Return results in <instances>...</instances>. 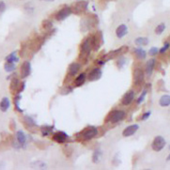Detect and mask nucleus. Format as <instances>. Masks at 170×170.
<instances>
[{"label":"nucleus","mask_w":170,"mask_h":170,"mask_svg":"<svg viewBox=\"0 0 170 170\" xmlns=\"http://www.w3.org/2000/svg\"><path fill=\"white\" fill-rule=\"evenodd\" d=\"M62 89L63 90H65V91H62V92H60L62 95H67V94H69V93H70L71 91H72V88L70 87H62Z\"/></svg>","instance_id":"nucleus-42"},{"label":"nucleus","mask_w":170,"mask_h":170,"mask_svg":"<svg viewBox=\"0 0 170 170\" xmlns=\"http://www.w3.org/2000/svg\"><path fill=\"white\" fill-rule=\"evenodd\" d=\"M159 105L162 107H167L170 105V95L169 94H164L161 96L159 99Z\"/></svg>","instance_id":"nucleus-26"},{"label":"nucleus","mask_w":170,"mask_h":170,"mask_svg":"<svg viewBox=\"0 0 170 170\" xmlns=\"http://www.w3.org/2000/svg\"><path fill=\"white\" fill-rule=\"evenodd\" d=\"M139 129V125L138 124H132L130 126H127L123 132H122V135L124 137H130L132 135H134Z\"/></svg>","instance_id":"nucleus-19"},{"label":"nucleus","mask_w":170,"mask_h":170,"mask_svg":"<svg viewBox=\"0 0 170 170\" xmlns=\"http://www.w3.org/2000/svg\"><path fill=\"white\" fill-rule=\"evenodd\" d=\"M150 42V40L148 37H138L134 40V43L138 46H146Z\"/></svg>","instance_id":"nucleus-28"},{"label":"nucleus","mask_w":170,"mask_h":170,"mask_svg":"<svg viewBox=\"0 0 170 170\" xmlns=\"http://www.w3.org/2000/svg\"><path fill=\"white\" fill-rule=\"evenodd\" d=\"M41 28L47 32L53 29V23L50 20H43L41 23Z\"/></svg>","instance_id":"nucleus-30"},{"label":"nucleus","mask_w":170,"mask_h":170,"mask_svg":"<svg viewBox=\"0 0 170 170\" xmlns=\"http://www.w3.org/2000/svg\"><path fill=\"white\" fill-rule=\"evenodd\" d=\"M156 66V59L155 58H151L149 59L145 64V74L148 77H151L152 75V72L154 70V68Z\"/></svg>","instance_id":"nucleus-17"},{"label":"nucleus","mask_w":170,"mask_h":170,"mask_svg":"<svg viewBox=\"0 0 170 170\" xmlns=\"http://www.w3.org/2000/svg\"><path fill=\"white\" fill-rule=\"evenodd\" d=\"M128 32H129L128 27L125 23H121V25H119L116 29V36L118 39H122L128 34Z\"/></svg>","instance_id":"nucleus-20"},{"label":"nucleus","mask_w":170,"mask_h":170,"mask_svg":"<svg viewBox=\"0 0 170 170\" xmlns=\"http://www.w3.org/2000/svg\"><path fill=\"white\" fill-rule=\"evenodd\" d=\"M23 122L25 123L26 127L30 129V128H36L38 125L36 123V121L29 116H25L23 117Z\"/></svg>","instance_id":"nucleus-23"},{"label":"nucleus","mask_w":170,"mask_h":170,"mask_svg":"<svg viewBox=\"0 0 170 170\" xmlns=\"http://www.w3.org/2000/svg\"><path fill=\"white\" fill-rule=\"evenodd\" d=\"M126 111L123 109H114L105 117V122H109L111 124H117L122 121L126 117Z\"/></svg>","instance_id":"nucleus-2"},{"label":"nucleus","mask_w":170,"mask_h":170,"mask_svg":"<svg viewBox=\"0 0 170 170\" xmlns=\"http://www.w3.org/2000/svg\"><path fill=\"white\" fill-rule=\"evenodd\" d=\"M63 152H64V154H65L67 157H70L71 154H72V152H74V149H72L71 146L66 145L65 147L63 148Z\"/></svg>","instance_id":"nucleus-36"},{"label":"nucleus","mask_w":170,"mask_h":170,"mask_svg":"<svg viewBox=\"0 0 170 170\" xmlns=\"http://www.w3.org/2000/svg\"><path fill=\"white\" fill-rule=\"evenodd\" d=\"M92 43H91V37L86 38L82 43L80 44V52H79V61L80 63H87L88 60V57L90 56V53L92 51Z\"/></svg>","instance_id":"nucleus-1"},{"label":"nucleus","mask_w":170,"mask_h":170,"mask_svg":"<svg viewBox=\"0 0 170 170\" xmlns=\"http://www.w3.org/2000/svg\"><path fill=\"white\" fill-rule=\"evenodd\" d=\"M21 81L17 78V77H14L11 80V85H10V90L11 93L13 94H18V91H19V88H20V86H21Z\"/></svg>","instance_id":"nucleus-21"},{"label":"nucleus","mask_w":170,"mask_h":170,"mask_svg":"<svg viewBox=\"0 0 170 170\" xmlns=\"http://www.w3.org/2000/svg\"><path fill=\"white\" fill-rule=\"evenodd\" d=\"M134 97H135V92H134L133 89L128 90V91L123 95L122 98H121L120 104H121V105H124V106L130 105V104L134 102Z\"/></svg>","instance_id":"nucleus-11"},{"label":"nucleus","mask_w":170,"mask_h":170,"mask_svg":"<svg viewBox=\"0 0 170 170\" xmlns=\"http://www.w3.org/2000/svg\"><path fill=\"white\" fill-rule=\"evenodd\" d=\"M169 151H170V145H169Z\"/></svg>","instance_id":"nucleus-46"},{"label":"nucleus","mask_w":170,"mask_h":170,"mask_svg":"<svg viewBox=\"0 0 170 170\" xmlns=\"http://www.w3.org/2000/svg\"><path fill=\"white\" fill-rule=\"evenodd\" d=\"M82 68V65L80 62H72L69 65L68 68V74L67 76L68 77H74L75 75H77V74H79V71Z\"/></svg>","instance_id":"nucleus-13"},{"label":"nucleus","mask_w":170,"mask_h":170,"mask_svg":"<svg viewBox=\"0 0 170 170\" xmlns=\"http://www.w3.org/2000/svg\"><path fill=\"white\" fill-rule=\"evenodd\" d=\"M147 94H148V88H145V89L142 91V93L140 94V96L137 98L136 104H141L145 101V98H146V96H147Z\"/></svg>","instance_id":"nucleus-35"},{"label":"nucleus","mask_w":170,"mask_h":170,"mask_svg":"<svg viewBox=\"0 0 170 170\" xmlns=\"http://www.w3.org/2000/svg\"><path fill=\"white\" fill-rule=\"evenodd\" d=\"M126 62H127V59L125 57H123L117 58V68L118 69H121V68H122L126 64Z\"/></svg>","instance_id":"nucleus-37"},{"label":"nucleus","mask_w":170,"mask_h":170,"mask_svg":"<svg viewBox=\"0 0 170 170\" xmlns=\"http://www.w3.org/2000/svg\"><path fill=\"white\" fill-rule=\"evenodd\" d=\"M133 53L134 55V57L137 58V59H140V60H143L147 57V52H146L145 49H143L142 47H135L133 49Z\"/></svg>","instance_id":"nucleus-22"},{"label":"nucleus","mask_w":170,"mask_h":170,"mask_svg":"<svg viewBox=\"0 0 170 170\" xmlns=\"http://www.w3.org/2000/svg\"><path fill=\"white\" fill-rule=\"evenodd\" d=\"M10 128L11 131H14L15 130V121L14 120H11V123H10Z\"/></svg>","instance_id":"nucleus-43"},{"label":"nucleus","mask_w":170,"mask_h":170,"mask_svg":"<svg viewBox=\"0 0 170 170\" xmlns=\"http://www.w3.org/2000/svg\"><path fill=\"white\" fill-rule=\"evenodd\" d=\"M44 41H45V38L44 37L38 36V37L34 38L31 40L30 44H29L30 49L33 50V52H38L40 49V48H41V46L43 45Z\"/></svg>","instance_id":"nucleus-12"},{"label":"nucleus","mask_w":170,"mask_h":170,"mask_svg":"<svg viewBox=\"0 0 170 170\" xmlns=\"http://www.w3.org/2000/svg\"><path fill=\"white\" fill-rule=\"evenodd\" d=\"M126 51H128V47H127V46H122V47L118 48V49H117V50L111 51L110 53H108L107 55H105V56L103 57L102 58L104 59V60L106 61V60H109V59H112V58H115V57H118L119 55H121V54L124 53V52H126Z\"/></svg>","instance_id":"nucleus-14"},{"label":"nucleus","mask_w":170,"mask_h":170,"mask_svg":"<svg viewBox=\"0 0 170 170\" xmlns=\"http://www.w3.org/2000/svg\"><path fill=\"white\" fill-rule=\"evenodd\" d=\"M87 80V74L86 72H81V74H79L76 78L74 79V86L75 87H82L85 82Z\"/></svg>","instance_id":"nucleus-25"},{"label":"nucleus","mask_w":170,"mask_h":170,"mask_svg":"<svg viewBox=\"0 0 170 170\" xmlns=\"http://www.w3.org/2000/svg\"><path fill=\"white\" fill-rule=\"evenodd\" d=\"M158 54H159V48H157V47H155V46L151 47V49L149 50V55H150L151 57H154L157 56Z\"/></svg>","instance_id":"nucleus-38"},{"label":"nucleus","mask_w":170,"mask_h":170,"mask_svg":"<svg viewBox=\"0 0 170 170\" xmlns=\"http://www.w3.org/2000/svg\"><path fill=\"white\" fill-rule=\"evenodd\" d=\"M99 134V130L94 126H88L83 129L78 134H76L77 140L80 141H89L93 138H95Z\"/></svg>","instance_id":"nucleus-3"},{"label":"nucleus","mask_w":170,"mask_h":170,"mask_svg":"<svg viewBox=\"0 0 170 170\" xmlns=\"http://www.w3.org/2000/svg\"><path fill=\"white\" fill-rule=\"evenodd\" d=\"M166 161H170V153H169V155L167 156V158H166Z\"/></svg>","instance_id":"nucleus-44"},{"label":"nucleus","mask_w":170,"mask_h":170,"mask_svg":"<svg viewBox=\"0 0 170 170\" xmlns=\"http://www.w3.org/2000/svg\"><path fill=\"white\" fill-rule=\"evenodd\" d=\"M69 139V135L65 133V132H62V131H57L56 133L53 134V136H52V140L57 142V143H65L67 140Z\"/></svg>","instance_id":"nucleus-18"},{"label":"nucleus","mask_w":170,"mask_h":170,"mask_svg":"<svg viewBox=\"0 0 170 170\" xmlns=\"http://www.w3.org/2000/svg\"><path fill=\"white\" fill-rule=\"evenodd\" d=\"M165 145H166L165 139L162 135H157V136L154 137V139L151 143V149L154 151L159 152V151H162L164 149Z\"/></svg>","instance_id":"nucleus-8"},{"label":"nucleus","mask_w":170,"mask_h":170,"mask_svg":"<svg viewBox=\"0 0 170 170\" xmlns=\"http://www.w3.org/2000/svg\"><path fill=\"white\" fill-rule=\"evenodd\" d=\"M165 28H166L165 23H160L159 25L155 28L154 32H155L156 35H161V34H163V33L164 32Z\"/></svg>","instance_id":"nucleus-33"},{"label":"nucleus","mask_w":170,"mask_h":170,"mask_svg":"<svg viewBox=\"0 0 170 170\" xmlns=\"http://www.w3.org/2000/svg\"><path fill=\"white\" fill-rule=\"evenodd\" d=\"M15 139L16 141L21 145L22 149H26L28 146V136L23 131L19 130L15 134Z\"/></svg>","instance_id":"nucleus-16"},{"label":"nucleus","mask_w":170,"mask_h":170,"mask_svg":"<svg viewBox=\"0 0 170 170\" xmlns=\"http://www.w3.org/2000/svg\"><path fill=\"white\" fill-rule=\"evenodd\" d=\"M145 71L142 68L140 67H136L134 70V74H133V78H134V86L139 87H141L144 82H145Z\"/></svg>","instance_id":"nucleus-5"},{"label":"nucleus","mask_w":170,"mask_h":170,"mask_svg":"<svg viewBox=\"0 0 170 170\" xmlns=\"http://www.w3.org/2000/svg\"><path fill=\"white\" fill-rule=\"evenodd\" d=\"M16 51L11 53L10 55H8L6 57V62H10V63H17L19 62V57L16 56Z\"/></svg>","instance_id":"nucleus-31"},{"label":"nucleus","mask_w":170,"mask_h":170,"mask_svg":"<svg viewBox=\"0 0 170 170\" xmlns=\"http://www.w3.org/2000/svg\"><path fill=\"white\" fill-rule=\"evenodd\" d=\"M44 1H54V0H44Z\"/></svg>","instance_id":"nucleus-45"},{"label":"nucleus","mask_w":170,"mask_h":170,"mask_svg":"<svg viewBox=\"0 0 170 170\" xmlns=\"http://www.w3.org/2000/svg\"><path fill=\"white\" fill-rule=\"evenodd\" d=\"M87 5H88L87 1H86V0H80V1L74 3V5L71 6L72 13L78 14V15L84 14L87 10Z\"/></svg>","instance_id":"nucleus-7"},{"label":"nucleus","mask_w":170,"mask_h":170,"mask_svg":"<svg viewBox=\"0 0 170 170\" xmlns=\"http://www.w3.org/2000/svg\"><path fill=\"white\" fill-rule=\"evenodd\" d=\"M103 75V71L100 68H93L90 70V71L87 74V80L90 82H95L97 80H99Z\"/></svg>","instance_id":"nucleus-15"},{"label":"nucleus","mask_w":170,"mask_h":170,"mask_svg":"<svg viewBox=\"0 0 170 170\" xmlns=\"http://www.w3.org/2000/svg\"><path fill=\"white\" fill-rule=\"evenodd\" d=\"M151 111H146V112H144L143 114H142V116H141V117H140V119L141 120H147L148 118H150V117H151Z\"/></svg>","instance_id":"nucleus-40"},{"label":"nucleus","mask_w":170,"mask_h":170,"mask_svg":"<svg viewBox=\"0 0 170 170\" xmlns=\"http://www.w3.org/2000/svg\"><path fill=\"white\" fill-rule=\"evenodd\" d=\"M72 13V10H71V7H68V6H65L63 8H61L59 11H57L55 14V19L58 22L60 21H63L65 20L66 18H68L70 14Z\"/></svg>","instance_id":"nucleus-9"},{"label":"nucleus","mask_w":170,"mask_h":170,"mask_svg":"<svg viewBox=\"0 0 170 170\" xmlns=\"http://www.w3.org/2000/svg\"><path fill=\"white\" fill-rule=\"evenodd\" d=\"M169 48H170V43L168 41H165L164 46L161 48V49H159V54H164L169 49Z\"/></svg>","instance_id":"nucleus-39"},{"label":"nucleus","mask_w":170,"mask_h":170,"mask_svg":"<svg viewBox=\"0 0 170 170\" xmlns=\"http://www.w3.org/2000/svg\"><path fill=\"white\" fill-rule=\"evenodd\" d=\"M82 23H84V27H81L82 28H84L85 30H88L90 28H93L98 26L99 23V19L95 14H87L84 19H82Z\"/></svg>","instance_id":"nucleus-4"},{"label":"nucleus","mask_w":170,"mask_h":170,"mask_svg":"<svg viewBox=\"0 0 170 170\" xmlns=\"http://www.w3.org/2000/svg\"><path fill=\"white\" fill-rule=\"evenodd\" d=\"M91 37V43H92V49L94 51H98L100 49L101 45L104 42L103 40V34L101 31H96L95 33H93L92 35H90Z\"/></svg>","instance_id":"nucleus-6"},{"label":"nucleus","mask_w":170,"mask_h":170,"mask_svg":"<svg viewBox=\"0 0 170 170\" xmlns=\"http://www.w3.org/2000/svg\"><path fill=\"white\" fill-rule=\"evenodd\" d=\"M22 98V96L20 94H16L15 97H14V100H13V103H14V107H15V110L19 113H22L23 110L20 107V100Z\"/></svg>","instance_id":"nucleus-32"},{"label":"nucleus","mask_w":170,"mask_h":170,"mask_svg":"<svg viewBox=\"0 0 170 170\" xmlns=\"http://www.w3.org/2000/svg\"><path fill=\"white\" fill-rule=\"evenodd\" d=\"M11 107V101L8 97H4V98L1 99L0 101V110L2 112H7Z\"/></svg>","instance_id":"nucleus-24"},{"label":"nucleus","mask_w":170,"mask_h":170,"mask_svg":"<svg viewBox=\"0 0 170 170\" xmlns=\"http://www.w3.org/2000/svg\"><path fill=\"white\" fill-rule=\"evenodd\" d=\"M7 9V5L4 1H2V0H0V14H2Z\"/></svg>","instance_id":"nucleus-41"},{"label":"nucleus","mask_w":170,"mask_h":170,"mask_svg":"<svg viewBox=\"0 0 170 170\" xmlns=\"http://www.w3.org/2000/svg\"><path fill=\"white\" fill-rule=\"evenodd\" d=\"M54 131V126H48V125H43L40 127V133L42 136H47L50 134H52Z\"/></svg>","instance_id":"nucleus-29"},{"label":"nucleus","mask_w":170,"mask_h":170,"mask_svg":"<svg viewBox=\"0 0 170 170\" xmlns=\"http://www.w3.org/2000/svg\"><path fill=\"white\" fill-rule=\"evenodd\" d=\"M4 70L7 72H12L16 70V65L15 63H10V62H6L4 64Z\"/></svg>","instance_id":"nucleus-34"},{"label":"nucleus","mask_w":170,"mask_h":170,"mask_svg":"<svg viewBox=\"0 0 170 170\" xmlns=\"http://www.w3.org/2000/svg\"><path fill=\"white\" fill-rule=\"evenodd\" d=\"M102 156H103V152L101 151L100 148L96 149L94 151H93V154H92V161L94 164H98L101 159H102Z\"/></svg>","instance_id":"nucleus-27"},{"label":"nucleus","mask_w":170,"mask_h":170,"mask_svg":"<svg viewBox=\"0 0 170 170\" xmlns=\"http://www.w3.org/2000/svg\"><path fill=\"white\" fill-rule=\"evenodd\" d=\"M31 74V63L28 60H25L22 65H21V69H20V76L22 79H25L27 77H28Z\"/></svg>","instance_id":"nucleus-10"}]
</instances>
